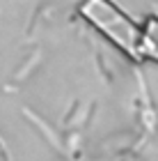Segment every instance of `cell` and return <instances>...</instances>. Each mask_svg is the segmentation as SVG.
Here are the masks:
<instances>
[{
  "instance_id": "1",
  "label": "cell",
  "mask_w": 158,
  "mask_h": 161,
  "mask_svg": "<svg viewBox=\"0 0 158 161\" xmlns=\"http://www.w3.org/2000/svg\"><path fill=\"white\" fill-rule=\"evenodd\" d=\"M0 161H9V154H7V150H5L3 143H0Z\"/></svg>"
}]
</instances>
